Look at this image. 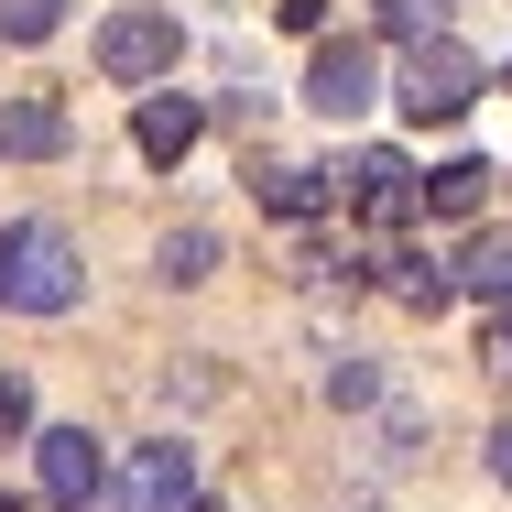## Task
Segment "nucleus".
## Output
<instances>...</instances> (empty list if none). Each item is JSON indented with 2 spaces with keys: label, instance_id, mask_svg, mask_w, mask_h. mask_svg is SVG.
Returning a JSON list of instances; mask_svg holds the SVG:
<instances>
[{
  "label": "nucleus",
  "instance_id": "4",
  "mask_svg": "<svg viewBox=\"0 0 512 512\" xmlns=\"http://www.w3.org/2000/svg\"><path fill=\"white\" fill-rule=\"evenodd\" d=\"M338 197L360 207L371 229H414L425 218V175H414L393 142H371V153H349V175H338Z\"/></svg>",
  "mask_w": 512,
  "mask_h": 512
},
{
  "label": "nucleus",
  "instance_id": "20",
  "mask_svg": "<svg viewBox=\"0 0 512 512\" xmlns=\"http://www.w3.org/2000/svg\"><path fill=\"white\" fill-rule=\"evenodd\" d=\"M480 371H491V382H512V316L491 327V338H480Z\"/></svg>",
  "mask_w": 512,
  "mask_h": 512
},
{
  "label": "nucleus",
  "instance_id": "19",
  "mask_svg": "<svg viewBox=\"0 0 512 512\" xmlns=\"http://www.w3.org/2000/svg\"><path fill=\"white\" fill-rule=\"evenodd\" d=\"M33 425V382H0V436H22Z\"/></svg>",
  "mask_w": 512,
  "mask_h": 512
},
{
  "label": "nucleus",
  "instance_id": "18",
  "mask_svg": "<svg viewBox=\"0 0 512 512\" xmlns=\"http://www.w3.org/2000/svg\"><path fill=\"white\" fill-rule=\"evenodd\" d=\"M273 22L284 33H327V0H273Z\"/></svg>",
  "mask_w": 512,
  "mask_h": 512
},
{
  "label": "nucleus",
  "instance_id": "5",
  "mask_svg": "<svg viewBox=\"0 0 512 512\" xmlns=\"http://www.w3.org/2000/svg\"><path fill=\"white\" fill-rule=\"evenodd\" d=\"M33 469H44V512H99V491H109V458H99L88 425H44Z\"/></svg>",
  "mask_w": 512,
  "mask_h": 512
},
{
  "label": "nucleus",
  "instance_id": "8",
  "mask_svg": "<svg viewBox=\"0 0 512 512\" xmlns=\"http://www.w3.org/2000/svg\"><path fill=\"white\" fill-rule=\"evenodd\" d=\"M131 142H142V164H186V153L207 142V99H186V88L164 77L153 99L131 109Z\"/></svg>",
  "mask_w": 512,
  "mask_h": 512
},
{
  "label": "nucleus",
  "instance_id": "13",
  "mask_svg": "<svg viewBox=\"0 0 512 512\" xmlns=\"http://www.w3.org/2000/svg\"><path fill=\"white\" fill-rule=\"evenodd\" d=\"M458 295H491V306H512V229H480V240H469Z\"/></svg>",
  "mask_w": 512,
  "mask_h": 512
},
{
  "label": "nucleus",
  "instance_id": "10",
  "mask_svg": "<svg viewBox=\"0 0 512 512\" xmlns=\"http://www.w3.org/2000/svg\"><path fill=\"white\" fill-rule=\"evenodd\" d=\"M251 197L273 207V218H316V207L338 197V175H316V164H251Z\"/></svg>",
  "mask_w": 512,
  "mask_h": 512
},
{
  "label": "nucleus",
  "instance_id": "11",
  "mask_svg": "<svg viewBox=\"0 0 512 512\" xmlns=\"http://www.w3.org/2000/svg\"><path fill=\"white\" fill-rule=\"evenodd\" d=\"M382 284H393V295H404L414 316L458 306V262H425V251H393V262H382Z\"/></svg>",
  "mask_w": 512,
  "mask_h": 512
},
{
  "label": "nucleus",
  "instance_id": "15",
  "mask_svg": "<svg viewBox=\"0 0 512 512\" xmlns=\"http://www.w3.org/2000/svg\"><path fill=\"white\" fill-rule=\"evenodd\" d=\"M66 0H0V44H55Z\"/></svg>",
  "mask_w": 512,
  "mask_h": 512
},
{
  "label": "nucleus",
  "instance_id": "12",
  "mask_svg": "<svg viewBox=\"0 0 512 512\" xmlns=\"http://www.w3.org/2000/svg\"><path fill=\"white\" fill-rule=\"evenodd\" d=\"M425 207H436V218H480V207H491V164H480V153L436 164V175H425Z\"/></svg>",
  "mask_w": 512,
  "mask_h": 512
},
{
  "label": "nucleus",
  "instance_id": "2",
  "mask_svg": "<svg viewBox=\"0 0 512 512\" xmlns=\"http://www.w3.org/2000/svg\"><path fill=\"white\" fill-rule=\"evenodd\" d=\"M480 109V55L458 44V33H414L404 44V120H469Z\"/></svg>",
  "mask_w": 512,
  "mask_h": 512
},
{
  "label": "nucleus",
  "instance_id": "16",
  "mask_svg": "<svg viewBox=\"0 0 512 512\" xmlns=\"http://www.w3.org/2000/svg\"><path fill=\"white\" fill-rule=\"evenodd\" d=\"M371 22H382L393 44H414V33H447V0H382Z\"/></svg>",
  "mask_w": 512,
  "mask_h": 512
},
{
  "label": "nucleus",
  "instance_id": "17",
  "mask_svg": "<svg viewBox=\"0 0 512 512\" xmlns=\"http://www.w3.org/2000/svg\"><path fill=\"white\" fill-rule=\"evenodd\" d=\"M327 404H338V414L382 404V371H371V360H338V371H327Z\"/></svg>",
  "mask_w": 512,
  "mask_h": 512
},
{
  "label": "nucleus",
  "instance_id": "3",
  "mask_svg": "<svg viewBox=\"0 0 512 512\" xmlns=\"http://www.w3.org/2000/svg\"><path fill=\"white\" fill-rule=\"evenodd\" d=\"M175 55H186L175 11H109V22H99V66L120 77V88H164Z\"/></svg>",
  "mask_w": 512,
  "mask_h": 512
},
{
  "label": "nucleus",
  "instance_id": "6",
  "mask_svg": "<svg viewBox=\"0 0 512 512\" xmlns=\"http://www.w3.org/2000/svg\"><path fill=\"white\" fill-rule=\"evenodd\" d=\"M99 502H120V512H197V447H131V469L109 480Z\"/></svg>",
  "mask_w": 512,
  "mask_h": 512
},
{
  "label": "nucleus",
  "instance_id": "1",
  "mask_svg": "<svg viewBox=\"0 0 512 512\" xmlns=\"http://www.w3.org/2000/svg\"><path fill=\"white\" fill-rule=\"evenodd\" d=\"M88 295V262L55 218H11L0 229V316H77Z\"/></svg>",
  "mask_w": 512,
  "mask_h": 512
},
{
  "label": "nucleus",
  "instance_id": "7",
  "mask_svg": "<svg viewBox=\"0 0 512 512\" xmlns=\"http://www.w3.org/2000/svg\"><path fill=\"white\" fill-rule=\"evenodd\" d=\"M371 99H382V55H371L360 33H349V44H338V33H316V66H306V109H327V120H360Z\"/></svg>",
  "mask_w": 512,
  "mask_h": 512
},
{
  "label": "nucleus",
  "instance_id": "22",
  "mask_svg": "<svg viewBox=\"0 0 512 512\" xmlns=\"http://www.w3.org/2000/svg\"><path fill=\"white\" fill-rule=\"evenodd\" d=\"M0 512H22V502H11V491H0Z\"/></svg>",
  "mask_w": 512,
  "mask_h": 512
},
{
  "label": "nucleus",
  "instance_id": "21",
  "mask_svg": "<svg viewBox=\"0 0 512 512\" xmlns=\"http://www.w3.org/2000/svg\"><path fill=\"white\" fill-rule=\"evenodd\" d=\"M491 480H502V491H512V414H502V425H491Z\"/></svg>",
  "mask_w": 512,
  "mask_h": 512
},
{
  "label": "nucleus",
  "instance_id": "14",
  "mask_svg": "<svg viewBox=\"0 0 512 512\" xmlns=\"http://www.w3.org/2000/svg\"><path fill=\"white\" fill-rule=\"evenodd\" d=\"M153 273H164V284H207V273H218V229H197V218H186V229H164Z\"/></svg>",
  "mask_w": 512,
  "mask_h": 512
},
{
  "label": "nucleus",
  "instance_id": "9",
  "mask_svg": "<svg viewBox=\"0 0 512 512\" xmlns=\"http://www.w3.org/2000/svg\"><path fill=\"white\" fill-rule=\"evenodd\" d=\"M77 142V120H66V99H0V164H55Z\"/></svg>",
  "mask_w": 512,
  "mask_h": 512
}]
</instances>
